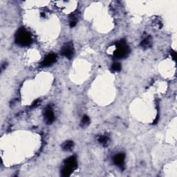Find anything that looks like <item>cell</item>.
Returning <instances> with one entry per match:
<instances>
[{"label": "cell", "mask_w": 177, "mask_h": 177, "mask_svg": "<svg viewBox=\"0 0 177 177\" xmlns=\"http://www.w3.org/2000/svg\"><path fill=\"white\" fill-rule=\"evenodd\" d=\"M15 43L20 46H29L32 42V37L26 29L20 28L15 33Z\"/></svg>", "instance_id": "6da1fadb"}, {"label": "cell", "mask_w": 177, "mask_h": 177, "mask_svg": "<svg viewBox=\"0 0 177 177\" xmlns=\"http://www.w3.org/2000/svg\"><path fill=\"white\" fill-rule=\"evenodd\" d=\"M116 49L113 52V57L115 59L125 58L130 53V48L124 40H120L115 44Z\"/></svg>", "instance_id": "7a4b0ae2"}, {"label": "cell", "mask_w": 177, "mask_h": 177, "mask_svg": "<svg viewBox=\"0 0 177 177\" xmlns=\"http://www.w3.org/2000/svg\"><path fill=\"white\" fill-rule=\"evenodd\" d=\"M77 166V159L75 156H71L66 159L64 162L61 175L62 176H69L72 174V172L76 169Z\"/></svg>", "instance_id": "3957f363"}, {"label": "cell", "mask_w": 177, "mask_h": 177, "mask_svg": "<svg viewBox=\"0 0 177 177\" xmlns=\"http://www.w3.org/2000/svg\"><path fill=\"white\" fill-rule=\"evenodd\" d=\"M60 53L63 56L66 57L68 59H71L74 55V47L73 43L67 42L65 43L64 46L61 48Z\"/></svg>", "instance_id": "277c9868"}, {"label": "cell", "mask_w": 177, "mask_h": 177, "mask_svg": "<svg viewBox=\"0 0 177 177\" xmlns=\"http://www.w3.org/2000/svg\"><path fill=\"white\" fill-rule=\"evenodd\" d=\"M57 59V55L55 53H49L43 59L41 63V67H47L55 62Z\"/></svg>", "instance_id": "5b68a950"}, {"label": "cell", "mask_w": 177, "mask_h": 177, "mask_svg": "<svg viewBox=\"0 0 177 177\" xmlns=\"http://www.w3.org/2000/svg\"><path fill=\"white\" fill-rule=\"evenodd\" d=\"M44 115L46 124H50L53 123V121L55 120V115H54L53 111L52 109L51 106H46V109H44Z\"/></svg>", "instance_id": "8992f818"}, {"label": "cell", "mask_w": 177, "mask_h": 177, "mask_svg": "<svg viewBox=\"0 0 177 177\" xmlns=\"http://www.w3.org/2000/svg\"><path fill=\"white\" fill-rule=\"evenodd\" d=\"M124 158H125V155L122 153H119L118 154L115 155L113 158V161L115 165L122 168L124 167Z\"/></svg>", "instance_id": "52a82bcc"}, {"label": "cell", "mask_w": 177, "mask_h": 177, "mask_svg": "<svg viewBox=\"0 0 177 177\" xmlns=\"http://www.w3.org/2000/svg\"><path fill=\"white\" fill-rule=\"evenodd\" d=\"M152 44V39L150 36H148L141 41L140 43V46L143 48H149Z\"/></svg>", "instance_id": "ba28073f"}, {"label": "cell", "mask_w": 177, "mask_h": 177, "mask_svg": "<svg viewBox=\"0 0 177 177\" xmlns=\"http://www.w3.org/2000/svg\"><path fill=\"white\" fill-rule=\"evenodd\" d=\"M73 147H74V142L73 141H71V140H67V141L64 142L62 145V149L65 151H71L73 148Z\"/></svg>", "instance_id": "9c48e42d"}, {"label": "cell", "mask_w": 177, "mask_h": 177, "mask_svg": "<svg viewBox=\"0 0 177 177\" xmlns=\"http://www.w3.org/2000/svg\"><path fill=\"white\" fill-rule=\"evenodd\" d=\"M90 122V118L88 116V115H84V116H83V118L82 119V120H81L80 122V126L81 127H85V126L88 125V124H89Z\"/></svg>", "instance_id": "30bf717a"}, {"label": "cell", "mask_w": 177, "mask_h": 177, "mask_svg": "<svg viewBox=\"0 0 177 177\" xmlns=\"http://www.w3.org/2000/svg\"><path fill=\"white\" fill-rule=\"evenodd\" d=\"M111 70H112V71L114 72L120 71L121 70V64L118 62L113 63L112 66H111Z\"/></svg>", "instance_id": "8fae6325"}, {"label": "cell", "mask_w": 177, "mask_h": 177, "mask_svg": "<svg viewBox=\"0 0 177 177\" xmlns=\"http://www.w3.org/2000/svg\"><path fill=\"white\" fill-rule=\"evenodd\" d=\"M108 140H109V138H108V137L106 136H101L99 137L98 138V142H100V144L104 145H105V144L107 143Z\"/></svg>", "instance_id": "7c38bea8"}, {"label": "cell", "mask_w": 177, "mask_h": 177, "mask_svg": "<svg viewBox=\"0 0 177 177\" xmlns=\"http://www.w3.org/2000/svg\"><path fill=\"white\" fill-rule=\"evenodd\" d=\"M171 57H172L173 59H174V60L176 61V52L174 51V50H171Z\"/></svg>", "instance_id": "4fadbf2b"}, {"label": "cell", "mask_w": 177, "mask_h": 177, "mask_svg": "<svg viewBox=\"0 0 177 177\" xmlns=\"http://www.w3.org/2000/svg\"><path fill=\"white\" fill-rule=\"evenodd\" d=\"M39 100H36L35 102L32 103V106H37V104H39Z\"/></svg>", "instance_id": "5bb4252c"}, {"label": "cell", "mask_w": 177, "mask_h": 177, "mask_svg": "<svg viewBox=\"0 0 177 177\" xmlns=\"http://www.w3.org/2000/svg\"><path fill=\"white\" fill-rule=\"evenodd\" d=\"M40 15H41V17H45V13H44V12H41Z\"/></svg>", "instance_id": "9a60e30c"}]
</instances>
